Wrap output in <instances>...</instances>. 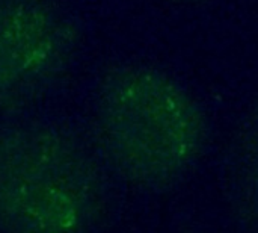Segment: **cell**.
Segmentation results:
<instances>
[{
  "label": "cell",
  "instance_id": "obj_3",
  "mask_svg": "<svg viewBox=\"0 0 258 233\" xmlns=\"http://www.w3.org/2000/svg\"><path fill=\"white\" fill-rule=\"evenodd\" d=\"M71 21L51 0H0V114L27 106L67 70Z\"/></svg>",
  "mask_w": 258,
  "mask_h": 233
},
{
  "label": "cell",
  "instance_id": "obj_1",
  "mask_svg": "<svg viewBox=\"0 0 258 233\" xmlns=\"http://www.w3.org/2000/svg\"><path fill=\"white\" fill-rule=\"evenodd\" d=\"M94 136L109 168L128 187L165 193L197 167L207 139L198 100L174 77L147 65H125L101 83Z\"/></svg>",
  "mask_w": 258,
  "mask_h": 233
},
{
  "label": "cell",
  "instance_id": "obj_4",
  "mask_svg": "<svg viewBox=\"0 0 258 233\" xmlns=\"http://www.w3.org/2000/svg\"><path fill=\"white\" fill-rule=\"evenodd\" d=\"M228 196L240 224L258 233V106L236 146L228 176Z\"/></svg>",
  "mask_w": 258,
  "mask_h": 233
},
{
  "label": "cell",
  "instance_id": "obj_2",
  "mask_svg": "<svg viewBox=\"0 0 258 233\" xmlns=\"http://www.w3.org/2000/svg\"><path fill=\"white\" fill-rule=\"evenodd\" d=\"M104 208L95 158L47 123L0 127V233H89Z\"/></svg>",
  "mask_w": 258,
  "mask_h": 233
}]
</instances>
